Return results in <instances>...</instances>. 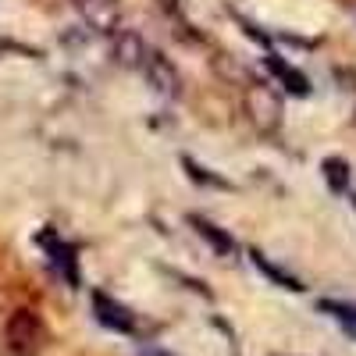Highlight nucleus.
Masks as SVG:
<instances>
[{"instance_id": "obj_10", "label": "nucleus", "mask_w": 356, "mask_h": 356, "mask_svg": "<svg viewBox=\"0 0 356 356\" xmlns=\"http://www.w3.org/2000/svg\"><path fill=\"white\" fill-rule=\"evenodd\" d=\"M317 310H324V314H332L342 328L356 339V303H342V300H321L317 303Z\"/></svg>"}, {"instance_id": "obj_1", "label": "nucleus", "mask_w": 356, "mask_h": 356, "mask_svg": "<svg viewBox=\"0 0 356 356\" xmlns=\"http://www.w3.org/2000/svg\"><path fill=\"white\" fill-rule=\"evenodd\" d=\"M4 339H8V349L15 356H36L43 349V321L36 310H15L8 317V328H4Z\"/></svg>"}, {"instance_id": "obj_13", "label": "nucleus", "mask_w": 356, "mask_h": 356, "mask_svg": "<svg viewBox=\"0 0 356 356\" xmlns=\"http://www.w3.org/2000/svg\"><path fill=\"white\" fill-rule=\"evenodd\" d=\"M182 164L189 168V175L196 178V182H211V186H218V189H228V182H225V178H218V175H203V168H200L193 157H182Z\"/></svg>"}, {"instance_id": "obj_3", "label": "nucleus", "mask_w": 356, "mask_h": 356, "mask_svg": "<svg viewBox=\"0 0 356 356\" xmlns=\"http://www.w3.org/2000/svg\"><path fill=\"white\" fill-rule=\"evenodd\" d=\"M143 75H146V86L154 89V93H161V97H178V89H182V79H178V72H175V65L168 61V57L161 54V50H146V57H143V68H139Z\"/></svg>"}, {"instance_id": "obj_9", "label": "nucleus", "mask_w": 356, "mask_h": 356, "mask_svg": "<svg viewBox=\"0 0 356 356\" xmlns=\"http://www.w3.org/2000/svg\"><path fill=\"white\" fill-rule=\"evenodd\" d=\"M146 50H150V47H146L136 33H122V36H118V43H114V57H118L125 68H143Z\"/></svg>"}, {"instance_id": "obj_7", "label": "nucleus", "mask_w": 356, "mask_h": 356, "mask_svg": "<svg viewBox=\"0 0 356 356\" xmlns=\"http://www.w3.org/2000/svg\"><path fill=\"white\" fill-rule=\"evenodd\" d=\"M264 65H267V72H271V75H275V79H278V82L289 89V93H296V97H307V93H310V82H307V75H303V72H296L292 65H285L278 54H267V57H264Z\"/></svg>"}, {"instance_id": "obj_14", "label": "nucleus", "mask_w": 356, "mask_h": 356, "mask_svg": "<svg viewBox=\"0 0 356 356\" xmlns=\"http://www.w3.org/2000/svg\"><path fill=\"white\" fill-rule=\"evenodd\" d=\"M157 4H161L168 15H178V0H157Z\"/></svg>"}, {"instance_id": "obj_5", "label": "nucleus", "mask_w": 356, "mask_h": 356, "mask_svg": "<svg viewBox=\"0 0 356 356\" xmlns=\"http://www.w3.org/2000/svg\"><path fill=\"white\" fill-rule=\"evenodd\" d=\"M75 8L82 15V22L93 29V33H118V25H122V8H118V0H75Z\"/></svg>"}, {"instance_id": "obj_4", "label": "nucleus", "mask_w": 356, "mask_h": 356, "mask_svg": "<svg viewBox=\"0 0 356 356\" xmlns=\"http://www.w3.org/2000/svg\"><path fill=\"white\" fill-rule=\"evenodd\" d=\"M93 314H97V321L104 324V328H111V332H122V335H136L139 332L136 314L129 307H122L118 300H111L107 292H93Z\"/></svg>"}, {"instance_id": "obj_11", "label": "nucleus", "mask_w": 356, "mask_h": 356, "mask_svg": "<svg viewBox=\"0 0 356 356\" xmlns=\"http://www.w3.org/2000/svg\"><path fill=\"white\" fill-rule=\"evenodd\" d=\"M253 264H257V271H260V275H267V278H271V282H275L278 289H292V292H300V289H303V285L296 282L292 275H285L282 267H275L271 260H267V257H260L257 250H253Z\"/></svg>"}, {"instance_id": "obj_12", "label": "nucleus", "mask_w": 356, "mask_h": 356, "mask_svg": "<svg viewBox=\"0 0 356 356\" xmlns=\"http://www.w3.org/2000/svg\"><path fill=\"white\" fill-rule=\"evenodd\" d=\"M321 175L328 178V186H332L335 193H346V186H349V164H346L342 157L321 161Z\"/></svg>"}, {"instance_id": "obj_6", "label": "nucleus", "mask_w": 356, "mask_h": 356, "mask_svg": "<svg viewBox=\"0 0 356 356\" xmlns=\"http://www.w3.org/2000/svg\"><path fill=\"white\" fill-rule=\"evenodd\" d=\"M40 246L50 253L54 267H57V271H61V275L68 278V285H79V271H75V246L61 243L54 232H43V235H40Z\"/></svg>"}, {"instance_id": "obj_2", "label": "nucleus", "mask_w": 356, "mask_h": 356, "mask_svg": "<svg viewBox=\"0 0 356 356\" xmlns=\"http://www.w3.org/2000/svg\"><path fill=\"white\" fill-rule=\"evenodd\" d=\"M246 114L260 132H275L282 125V97L271 82H250L246 86Z\"/></svg>"}, {"instance_id": "obj_8", "label": "nucleus", "mask_w": 356, "mask_h": 356, "mask_svg": "<svg viewBox=\"0 0 356 356\" xmlns=\"http://www.w3.org/2000/svg\"><path fill=\"white\" fill-rule=\"evenodd\" d=\"M189 225L196 228V235L200 239H207L214 246V253H221V257H228V253H235V239L225 232V228H218L214 221H207V218H200V214H189Z\"/></svg>"}]
</instances>
